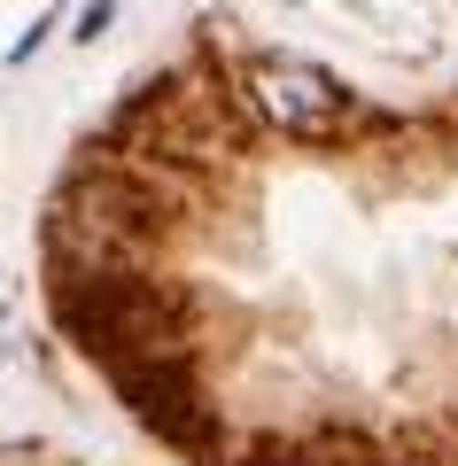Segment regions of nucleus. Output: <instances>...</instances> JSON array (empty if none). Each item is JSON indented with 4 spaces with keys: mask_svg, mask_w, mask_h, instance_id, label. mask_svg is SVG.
<instances>
[{
    "mask_svg": "<svg viewBox=\"0 0 458 466\" xmlns=\"http://www.w3.org/2000/svg\"><path fill=\"white\" fill-rule=\"evenodd\" d=\"M249 101L272 116L280 133H295V140H327L334 125H342V109H350V94L327 78V70L280 63V55H264V63L249 70Z\"/></svg>",
    "mask_w": 458,
    "mask_h": 466,
    "instance_id": "1",
    "label": "nucleus"
},
{
    "mask_svg": "<svg viewBox=\"0 0 458 466\" xmlns=\"http://www.w3.org/2000/svg\"><path fill=\"white\" fill-rule=\"evenodd\" d=\"M109 16H117V0H94V8L78 16V32H70V39H78V47H94V39L109 32Z\"/></svg>",
    "mask_w": 458,
    "mask_h": 466,
    "instance_id": "2",
    "label": "nucleus"
}]
</instances>
